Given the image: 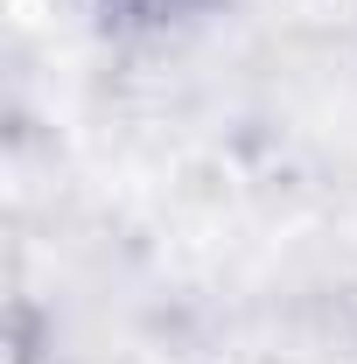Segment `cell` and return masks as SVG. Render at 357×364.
Returning <instances> with one entry per match:
<instances>
[{
	"label": "cell",
	"mask_w": 357,
	"mask_h": 364,
	"mask_svg": "<svg viewBox=\"0 0 357 364\" xmlns=\"http://www.w3.org/2000/svg\"><path fill=\"white\" fill-rule=\"evenodd\" d=\"M105 43H161V36H189L231 0H70Z\"/></svg>",
	"instance_id": "obj_1"
},
{
	"label": "cell",
	"mask_w": 357,
	"mask_h": 364,
	"mask_svg": "<svg viewBox=\"0 0 357 364\" xmlns=\"http://www.w3.org/2000/svg\"><path fill=\"white\" fill-rule=\"evenodd\" d=\"M56 358V329L36 316V301H14V322H7V364H43Z\"/></svg>",
	"instance_id": "obj_2"
}]
</instances>
